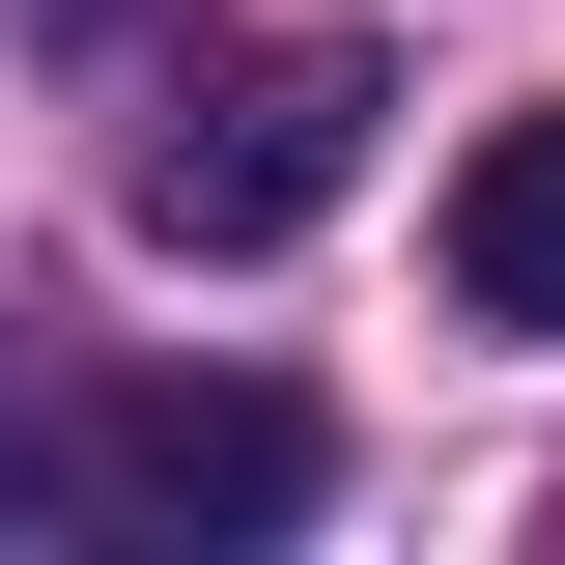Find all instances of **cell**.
Segmentation results:
<instances>
[{"label":"cell","mask_w":565,"mask_h":565,"mask_svg":"<svg viewBox=\"0 0 565 565\" xmlns=\"http://www.w3.org/2000/svg\"><path fill=\"white\" fill-rule=\"evenodd\" d=\"M340 481V424L282 367H141V396H57V537H282Z\"/></svg>","instance_id":"1"},{"label":"cell","mask_w":565,"mask_h":565,"mask_svg":"<svg viewBox=\"0 0 565 565\" xmlns=\"http://www.w3.org/2000/svg\"><path fill=\"white\" fill-rule=\"evenodd\" d=\"M367 114H396V85H367L340 29H282V57L170 85V141H141V255H282V226L367 170Z\"/></svg>","instance_id":"2"},{"label":"cell","mask_w":565,"mask_h":565,"mask_svg":"<svg viewBox=\"0 0 565 565\" xmlns=\"http://www.w3.org/2000/svg\"><path fill=\"white\" fill-rule=\"evenodd\" d=\"M452 311H509V340H565V114H509L481 170H452Z\"/></svg>","instance_id":"3"},{"label":"cell","mask_w":565,"mask_h":565,"mask_svg":"<svg viewBox=\"0 0 565 565\" xmlns=\"http://www.w3.org/2000/svg\"><path fill=\"white\" fill-rule=\"evenodd\" d=\"M0 537H57V367L0 340Z\"/></svg>","instance_id":"4"}]
</instances>
